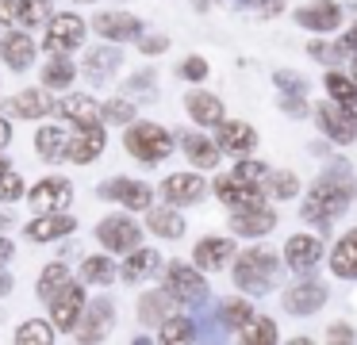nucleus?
<instances>
[{"mask_svg": "<svg viewBox=\"0 0 357 345\" xmlns=\"http://www.w3.org/2000/svg\"><path fill=\"white\" fill-rule=\"evenodd\" d=\"M354 192H357V184H354V176H349V169L346 165H331L315 184H311L307 199H303V219L319 222V227L331 222V219H338V215L349 207Z\"/></svg>", "mask_w": 357, "mask_h": 345, "instance_id": "f257e3e1", "label": "nucleus"}, {"mask_svg": "<svg viewBox=\"0 0 357 345\" xmlns=\"http://www.w3.org/2000/svg\"><path fill=\"white\" fill-rule=\"evenodd\" d=\"M273 276H277V257L269 250H246L234 261V284L250 296H265L273 288Z\"/></svg>", "mask_w": 357, "mask_h": 345, "instance_id": "f03ea898", "label": "nucleus"}, {"mask_svg": "<svg viewBox=\"0 0 357 345\" xmlns=\"http://www.w3.org/2000/svg\"><path fill=\"white\" fill-rule=\"evenodd\" d=\"M123 146H127V153L139 158V161H165L173 150V138L165 135L158 123H135V127L127 130Z\"/></svg>", "mask_w": 357, "mask_h": 345, "instance_id": "7ed1b4c3", "label": "nucleus"}, {"mask_svg": "<svg viewBox=\"0 0 357 345\" xmlns=\"http://www.w3.org/2000/svg\"><path fill=\"white\" fill-rule=\"evenodd\" d=\"M196 268L200 265H185V261H173L165 268V291H169V299H177V303H204L208 284H204V276Z\"/></svg>", "mask_w": 357, "mask_h": 345, "instance_id": "20e7f679", "label": "nucleus"}, {"mask_svg": "<svg viewBox=\"0 0 357 345\" xmlns=\"http://www.w3.org/2000/svg\"><path fill=\"white\" fill-rule=\"evenodd\" d=\"M96 238H100L104 250L131 253V250H139L142 230L135 227V219H127V215H108V219H104L100 227H96Z\"/></svg>", "mask_w": 357, "mask_h": 345, "instance_id": "39448f33", "label": "nucleus"}, {"mask_svg": "<svg viewBox=\"0 0 357 345\" xmlns=\"http://www.w3.org/2000/svg\"><path fill=\"white\" fill-rule=\"evenodd\" d=\"M81 314H85V288L81 284H66L54 299H50V322L58 330H77Z\"/></svg>", "mask_w": 357, "mask_h": 345, "instance_id": "423d86ee", "label": "nucleus"}, {"mask_svg": "<svg viewBox=\"0 0 357 345\" xmlns=\"http://www.w3.org/2000/svg\"><path fill=\"white\" fill-rule=\"evenodd\" d=\"M81 38H85V20L81 15H54L47 27V50L66 54L73 46H81Z\"/></svg>", "mask_w": 357, "mask_h": 345, "instance_id": "0eeeda50", "label": "nucleus"}, {"mask_svg": "<svg viewBox=\"0 0 357 345\" xmlns=\"http://www.w3.org/2000/svg\"><path fill=\"white\" fill-rule=\"evenodd\" d=\"M231 227L238 230L242 238H261V234H269V230L277 227V215H273V207H265V204L234 207V215H231Z\"/></svg>", "mask_w": 357, "mask_h": 345, "instance_id": "6e6552de", "label": "nucleus"}, {"mask_svg": "<svg viewBox=\"0 0 357 345\" xmlns=\"http://www.w3.org/2000/svg\"><path fill=\"white\" fill-rule=\"evenodd\" d=\"M104 199H116L123 207H135V211H150V188L142 181H127V176H116V181L100 184Z\"/></svg>", "mask_w": 357, "mask_h": 345, "instance_id": "1a4fd4ad", "label": "nucleus"}, {"mask_svg": "<svg viewBox=\"0 0 357 345\" xmlns=\"http://www.w3.org/2000/svg\"><path fill=\"white\" fill-rule=\"evenodd\" d=\"M93 27L100 31V38L108 43H127V38H142V23L127 12H100L93 20Z\"/></svg>", "mask_w": 357, "mask_h": 345, "instance_id": "9d476101", "label": "nucleus"}, {"mask_svg": "<svg viewBox=\"0 0 357 345\" xmlns=\"http://www.w3.org/2000/svg\"><path fill=\"white\" fill-rule=\"evenodd\" d=\"M296 23L307 31H334L342 23V8L334 0H311V4L296 8Z\"/></svg>", "mask_w": 357, "mask_h": 345, "instance_id": "9b49d317", "label": "nucleus"}, {"mask_svg": "<svg viewBox=\"0 0 357 345\" xmlns=\"http://www.w3.org/2000/svg\"><path fill=\"white\" fill-rule=\"evenodd\" d=\"M215 196L223 199L231 211H234V207L261 204V188L250 184V181H242V176H234V173H227V176H219V181H215Z\"/></svg>", "mask_w": 357, "mask_h": 345, "instance_id": "f8f14e48", "label": "nucleus"}, {"mask_svg": "<svg viewBox=\"0 0 357 345\" xmlns=\"http://www.w3.org/2000/svg\"><path fill=\"white\" fill-rule=\"evenodd\" d=\"M284 257H288V268H296V273H311V268L319 265V257H323V242H319L315 234H296V238H288Z\"/></svg>", "mask_w": 357, "mask_h": 345, "instance_id": "ddd939ff", "label": "nucleus"}, {"mask_svg": "<svg viewBox=\"0 0 357 345\" xmlns=\"http://www.w3.org/2000/svg\"><path fill=\"white\" fill-rule=\"evenodd\" d=\"M323 303H326V288L315 280H303V284H296V288L284 291V311L288 314H315Z\"/></svg>", "mask_w": 357, "mask_h": 345, "instance_id": "4468645a", "label": "nucleus"}, {"mask_svg": "<svg viewBox=\"0 0 357 345\" xmlns=\"http://www.w3.org/2000/svg\"><path fill=\"white\" fill-rule=\"evenodd\" d=\"M119 61H123V50H119V46H93V50L85 54V77L96 84H104V81L116 77Z\"/></svg>", "mask_w": 357, "mask_h": 345, "instance_id": "2eb2a0df", "label": "nucleus"}, {"mask_svg": "<svg viewBox=\"0 0 357 345\" xmlns=\"http://www.w3.org/2000/svg\"><path fill=\"white\" fill-rule=\"evenodd\" d=\"M112 319H116V307H112V299H96V303L89 307L85 314H81L77 337H81V342H100V337L108 334Z\"/></svg>", "mask_w": 357, "mask_h": 345, "instance_id": "dca6fc26", "label": "nucleus"}, {"mask_svg": "<svg viewBox=\"0 0 357 345\" xmlns=\"http://www.w3.org/2000/svg\"><path fill=\"white\" fill-rule=\"evenodd\" d=\"M70 199H73V188H70V181H62V176H50V181L35 184V192H31L35 211H62Z\"/></svg>", "mask_w": 357, "mask_h": 345, "instance_id": "f3484780", "label": "nucleus"}, {"mask_svg": "<svg viewBox=\"0 0 357 345\" xmlns=\"http://www.w3.org/2000/svg\"><path fill=\"white\" fill-rule=\"evenodd\" d=\"M319 127L326 130V138H334V142H354L357 138V119L346 112L342 104H334V107H319Z\"/></svg>", "mask_w": 357, "mask_h": 345, "instance_id": "a211bd4d", "label": "nucleus"}, {"mask_svg": "<svg viewBox=\"0 0 357 345\" xmlns=\"http://www.w3.org/2000/svg\"><path fill=\"white\" fill-rule=\"evenodd\" d=\"M162 192H165V199H169V204L185 207V204H196V199L208 192V184H204L196 173H173V176H165Z\"/></svg>", "mask_w": 357, "mask_h": 345, "instance_id": "6ab92c4d", "label": "nucleus"}, {"mask_svg": "<svg viewBox=\"0 0 357 345\" xmlns=\"http://www.w3.org/2000/svg\"><path fill=\"white\" fill-rule=\"evenodd\" d=\"M70 230H77L73 215H66V211H43L39 219L27 227V238H31V242H54V238H66Z\"/></svg>", "mask_w": 357, "mask_h": 345, "instance_id": "aec40b11", "label": "nucleus"}, {"mask_svg": "<svg viewBox=\"0 0 357 345\" xmlns=\"http://www.w3.org/2000/svg\"><path fill=\"white\" fill-rule=\"evenodd\" d=\"M219 146H223L227 153H250L257 146V130L250 127V123H238V119H223L219 123Z\"/></svg>", "mask_w": 357, "mask_h": 345, "instance_id": "412c9836", "label": "nucleus"}, {"mask_svg": "<svg viewBox=\"0 0 357 345\" xmlns=\"http://www.w3.org/2000/svg\"><path fill=\"white\" fill-rule=\"evenodd\" d=\"M181 150H185V158L192 161L196 169H215L223 146L211 142V138H204V135H196V130H185V135H181Z\"/></svg>", "mask_w": 357, "mask_h": 345, "instance_id": "4be33fe9", "label": "nucleus"}, {"mask_svg": "<svg viewBox=\"0 0 357 345\" xmlns=\"http://www.w3.org/2000/svg\"><path fill=\"white\" fill-rule=\"evenodd\" d=\"M0 58L8 69H27L35 61V43L24 35V31H8L4 43H0Z\"/></svg>", "mask_w": 357, "mask_h": 345, "instance_id": "5701e85b", "label": "nucleus"}, {"mask_svg": "<svg viewBox=\"0 0 357 345\" xmlns=\"http://www.w3.org/2000/svg\"><path fill=\"white\" fill-rule=\"evenodd\" d=\"M234 257V245L231 238H204V242H196V265L208 268V273H215V268H227V261Z\"/></svg>", "mask_w": 357, "mask_h": 345, "instance_id": "b1692460", "label": "nucleus"}, {"mask_svg": "<svg viewBox=\"0 0 357 345\" xmlns=\"http://www.w3.org/2000/svg\"><path fill=\"white\" fill-rule=\"evenodd\" d=\"M58 112L70 123H77V127H100V119H104L100 104H96L93 96H66L62 104H58Z\"/></svg>", "mask_w": 357, "mask_h": 345, "instance_id": "393cba45", "label": "nucleus"}, {"mask_svg": "<svg viewBox=\"0 0 357 345\" xmlns=\"http://www.w3.org/2000/svg\"><path fill=\"white\" fill-rule=\"evenodd\" d=\"M4 107H8L16 119H43V115H47L54 104H50V96L43 89H27V92H16V96H12Z\"/></svg>", "mask_w": 357, "mask_h": 345, "instance_id": "a878e982", "label": "nucleus"}, {"mask_svg": "<svg viewBox=\"0 0 357 345\" xmlns=\"http://www.w3.org/2000/svg\"><path fill=\"white\" fill-rule=\"evenodd\" d=\"M185 107L200 127H219V123H223V104H219V96H211V92H188Z\"/></svg>", "mask_w": 357, "mask_h": 345, "instance_id": "bb28decb", "label": "nucleus"}, {"mask_svg": "<svg viewBox=\"0 0 357 345\" xmlns=\"http://www.w3.org/2000/svg\"><path fill=\"white\" fill-rule=\"evenodd\" d=\"M100 153H104V130L100 127H81V135L70 138V161H77V165L100 158Z\"/></svg>", "mask_w": 357, "mask_h": 345, "instance_id": "cd10ccee", "label": "nucleus"}, {"mask_svg": "<svg viewBox=\"0 0 357 345\" xmlns=\"http://www.w3.org/2000/svg\"><path fill=\"white\" fill-rule=\"evenodd\" d=\"M331 268H334V276H342V280H357V230H349V234L334 245Z\"/></svg>", "mask_w": 357, "mask_h": 345, "instance_id": "c85d7f7f", "label": "nucleus"}, {"mask_svg": "<svg viewBox=\"0 0 357 345\" xmlns=\"http://www.w3.org/2000/svg\"><path fill=\"white\" fill-rule=\"evenodd\" d=\"M35 150L47 161H62V158H70V135L62 127H43L35 135Z\"/></svg>", "mask_w": 357, "mask_h": 345, "instance_id": "c756f323", "label": "nucleus"}, {"mask_svg": "<svg viewBox=\"0 0 357 345\" xmlns=\"http://www.w3.org/2000/svg\"><path fill=\"white\" fill-rule=\"evenodd\" d=\"M146 227L154 230V234H162V238H181V234H185V219H181L177 204H173V207H150V211H146Z\"/></svg>", "mask_w": 357, "mask_h": 345, "instance_id": "7c9ffc66", "label": "nucleus"}, {"mask_svg": "<svg viewBox=\"0 0 357 345\" xmlns=\"http://www.w3.org/2000/svg\"><path fill=\"white\" fill-rule=\"evenodd\" d=\"M326 92L334 96V104H342L357 119V81H349L346 73H338V69H334V73H326Z\"/></svg>", "mask_w": 357, "mask_h": 345, "instance_id": "2f4dec72", "label": "nucleus"}, {"mask_svg": "<svg viewBox=\"0 0 357 345\" xmlns=\"http://www.w3.org/2000/svg\"><path fill=\"white\" fill-rule=\"evenodd\" d=\"M158 268H162V257H158L154 250H131V257H127L123 265V280H146V276H154Z\"/></svg>", "mask_w": 357, "mask_h": 345, "instance_id": "473e14b6", "label": "nucleus"}, {"mask_svg": "<svg viewBox=\"0 0 357 345\" xmlns=\"http://www.w3.org/2000/svg\"><path fill=\"white\" fill-rule=\"evenodd\" d=\"M73 61L62 58V54H54V61H47L43 66V89H70L73 84Z\"/></svg>", "mask_w": 357, "mask_h": 345, "instance_id": "72a5a7b5", "label": "nucleus"}, {"mask_svg": "<svg viewBox=\"0 0 357 345\" xmlns=\"http://www.w3.org/2000/svg\"><path fill=\"white\" fill-rule=\"evenodd\" d=\"M66 284H70V268H66L62 261H54V265L43 268V276H39V296L43 299H54Z\"/></svg>", "mask_w": 357, "mask_h": 345, "instance_id": "f704fd0d", "label": "nucleus"}, {"mask_svg": "<svg viewBox=\"0 0 357 345\" xmlns=\"http://www.w3.org/2000/svg\"><path fill=\"white\" fill-rule=\"evenodd\" d=\"M192 337H200V330L185 314H173V319L162 322V342H192Z\"/></svg>", "mask_w": 357, "mask_h": 345, "instance_id": "c9c22d12", "label": "nucleus"}, {"mask_svg": "<svg viewBox=\"0 0 357 345\" xmlns=\"http://www.w3.org/2000/svg\"><path fill=\"white\" fill-rule=\"evenodd\" d=\"M242 342L246 345H273L277 342V326H273V319H250L246 326H242Z\"/></svg>", "mask_w": 357, "mask_h": 345, "instance_id": "e433bc0d", "label": "nucleus"}, {"mask_svg": "<svg viewBox=\"0 0 357 345\" xmlns=\"http://www.w3.org/2000/svg\"><path fill=\"white\" fill-rule=\"evenodd\" d=\"M81 280L85 284H112L116 280V265H112L108 257H89L85 265H81Z\"/></svg>", "mask_w": 357, "mask_h": 345, "instance_id": "4c0bfd02", "label": "nucleus"}, {"mask_svg": "<svg viewBox=\"0 0 357 345\" xmlns=\"http://www.w3.org/2000/svg\"><path fill=\"white\" fill-rule=\"evenodd\" d=\"M50 15V0H16V20L24 27H39Z\"/></svg>", "mask_w": 357, "mask_h": 345, "instance_id": "58836bf2", "label": "nucleus"}, {"mask_svg": "<svg viewBox=\"0 0 357 345\" xmlns=\"http://www.w3.org/2000/svg\"><path fill=\"white\" fill-rule=\"evenodd\" d=\"M165 296H169V291H146V296L139 299V314H142V322H150V326L165 322Z\"/></svg>", "mask_w": 357, "mask_h": 345, "instance_id": "ea45409f", "label": "nucleus"}, {"mask_svg": "<svg viewBox=\"0 0 357 345\" xmlns=\"http://www.w3.org/2000/svg\"><path fill=\"white\" fill-rule=\"evenodd\" d=\"M223 330H242L250 319H254V307L246 303V299H231V303H223Z\"/></svg>", "mask_w": 357, "mask_h": 345, "instance_id": "a19ab883", "label": "nucleus"}, {"mask_svg": "<svg viewBox=\"0 0 357 345\" xmlns=\"http://www.w3.org/2000/svg\"><path fill=\"white\" fill-rule=\"evenodd\" d=\"M16 342L20 345H50L54 342V330H50L47 322H24V326L16 330Z\"/></svg>", "mask_w": 357, "mask_h": 345, "instance_id": "79ce46f5", "label": "nucleus"}, {"mask_svg": "<svg viewBox=\"0 0 357 345\" xmlns=\"http://www.w3.org/2000/svg\"><path fill=\"white\" fill-rule=\"evenodd\" d=\"M269 192L277 199H292L296 192H300V181H296L292 173H269Z\"/></svg>", "mask_w": 357, "mask_h": 345, "instance_id": "37998d69", "label": "nucleus"}, {"mask_svg": "<svg viewBox=\"0 0 357 345\" xmlns=\"http://www.w3.org/2000/svg\"><path fill=\"white\" fill-rule=\"evenodd\" d=\"M24 196V181H20V173H12V169H0V204H12V199Z\"/></svg>", "mask_w": 357, "mask_h": 345, "instance_id": "c03bdc74", "label": "nucleus"}, {"mask_svg": "<svg viewBox=\"0 0 357 345\" xmlns=\"http://www.w3.org/2000/svg\"><path fill=\"white\" fill-rule=\"evenodd\" d=\"M307 54H311L315 61H331V66H334V61L346 54V43L334 46V43H323V38H315V43H307Z\"/></svg>", "mask_w": 357, "mask_h": 345, "instance_id": "a18cd8bd", "label": "nucleus"}, {"mask_svg": "<svg viewBox=\"0 0 357 345\" xmlns=\"http://www.w3.org/2000/svg\"><path fill=\"white\" fill-rule=\"evenodd\" d=\"M100 112H104V123H131L135 119V107L127 100H108Z\"/></svg>", "mask_w": 357, "mask_h": 345, "instance_id": "49530a36", "label": "nucleus"}, {"mask_svg": "<svg viewBox=\"0 0 357 345\" xmlns=\"http://www.w3.org/2000/svg\"><path fill=\"white\" fill-rule=\"evenodd\" d=\"M234 176H242V181H250V184H261V181H269V165H261V161H242L238 169H231Z\"/></svg>", "mask_w": 357, "mask_h": 345, "instance_id": "de8ad7c7", "label": "nucleus"}, {"mask_svg": "<svg viewBox=\"0 0 357 345\" xmlns=\"http://www.w3.org/2000/svg\"><path fill=\"white\" fill-rule=\"evenodd\" d=\"M177 73L185 77V81L200 84L204 77H208V61H204V58H196V54H192V58H185V61H181V69H177Z\"/></svg>", "mask_w": 357, "mask_h": 345, "instance_id": "09e8293b", "label": "nucleus"}, {"mask_svg": "<svg viewBox=\"0 0 357 345\" xmlns=\"http://www.w3.org/2000/svg\"><path fill=\"white\" fill-rule=\"evenodd\" d=\"M280 112L292 115V119H303V115H307V100H303L300 92H284V104H280Z\"/></svg>", "mask_w": 357, "mask_h": 345, "instance_id": "8fccbe9b", "label": "nucleus"}, {"mask_svg": "<svg viewBox=\"0 0 357 345\" xmlns=\"http://www.w3.org/2000/svg\"><path fill=\"white\" fill-rule=\"evenodd\" d=\"M273 81H277L284 92H303V77H300V73H288V69H280Z\"/></svg>", "mask_w": 357, "mask_h": 345, "instance_id": "3c124183", "label": "nucleus"}, {"mask_svg": "<svg viewBox=\"0 0 357 345\" xmlns=\"http://www.w3.org/2000/svg\"><path fill=\"white\" fill-rule=\"evenodd\" d=\"M165 46H169V38H165V35H146L139 50H142V54H162Z\"/></svg>", "mask_w": 357, "mask_h": 345, "instance_id": "603ef678", "label": "nucleus"}, {"mask_svg": "<svg viewBox=\"0 0 357 345\" xmlns=\"http://www.w3.org/2000/svg\"><path fill=\"white\" fill-rule=\"evenodd\" d=\"M154 77H158V73H150V69H146V73H135L131 81H127V89H131V92H135V89H139V92H150V89H154Z\"/></svg>", "mask_w": 357, "mask_h": 345, "instance_id": "864d4df0", "label": "nucleus"}, {"mask_svg": "<svg viewBox=\"0 0 357 345\" xmlns=\"http://www.w3.org/2000/svg\"><path fill=\"white\" fill-rule=\"evenodd\" d=\"M8 20H16V4L12 0H0V23H8Z\"/></svg>", "mask_w": 357, "mask_h": 345, "instance_id": "5fc2aeb1", "label": "nucleus"}, {"mask_svg": "<svg viewBox=\"0 0 357 345\" xmlns=\"http://www.w3.org/2000/svg\"><path fill=\"white\" fill-rule=\"evenodd\" d=\"M346 337H354L349 326H331V342H346Z\"/></svg>", "mask_w": 357, "mask_h": 345, "instance_id": "6e6d98bb", "label": "nucleus"}, {"mask_svg": "<svg viewBox=\"0 0 357 345\" xmlns=\"http://www.w3.org/2000/svg\"><path fill=\"white\" fill-rule=\"evenodd\" d=\"M4 261H12V242L8 238H0V265H4Z\"/></svg>", "mask_w": 357, "mask_h": 345, "instance_id": "4d7b16f0", "label": "nucleus"}, {"mask_svg": "<svg viewBox=\"0 0 357 345\" xmlns=\"http://www.w3.org/2000/svg\"><path fill=\"white\" fill-rule=\"evenodd\" d=\"M8 138H12V127L8 119H0V146H8Z\"/></svg>", "mask_w": 357, "mask_h": 345, "instance_id": "13d9d810", "label": "nucleus"}, {"mask_svg": "<svg viewBox=\"0 0 357 345\" xmlns=\"http://www.w3.org/2000/svg\"><path fill=\"white\" fill-rule=\"evenodd\" d=\"M346 50H357V23L346 31Z\"/></svg>", "mask_w": 357, "mask_h": 345, "instance_id": "bf43d9fd", "label": "nucleus"}, {"mask_svg": "<svg viewBox=\"0 0 357 345\" xmlns=\"http://www.w3.org/2000/svg\"><path fill=\"white\" fill-rule=\"evenodd\" d=\"M8 291H12V276L0 273V296H8Z\"/></svg>", "mask_w": 357, "mask_h": 345, "instance_id": "052dcab7", "label": "nucleus"}, {"mask_svg": "<svg viewBox=\"0 0 357 345\" xmlns=\"http://www.w3.org/2000/svg\"><path fill=\"white\" fill-rule=\"evenodd\" d=\"M192 8H200V12H204V8H208V0H192Z\"/></svg>", "mask_w": 357, "mask_h": 345, "instance_id": "680f3d73", "label": "nucleus"}, {"mask_svg": "<svg viewBox=\"0 0 357 345\" xmlns=\"http://www.w3.org/2000/svg\"><path fill=\"white\" fill-rule=\"evenodd\" d=\"M354 81H357V58H354Z\"/></svg>", "mask_w": 357, "mask_h": 345, "instance_id": "e2e57ef3", "label": "nucleus"}, {"mask_svg": "<svg viewBox=\"0 0 357 345\" xmlns=\"http://www.w3.org/2000/svg\"><path fill=\"white\" fill-rule=\"evenodd\" d=\"M0 169H8V165H4V161H0Z\"/></svg>", "mask_w": 357, "mask_h": 345, "instance_id": "0e129e2a", "label": "nucleus"}, {"mask_svg": "<svg viewBox=\"0 0 357 345\" xmlns=\"http://www.w3.org/2000/svg\"><path fill=\"white\" fill-rule=\"evenodd\" d=\"M85 4H89V0H85Z\"/></svg>", "mask_w": 357, "mask_h": 345, "instance_id": "69168bd1", "label": "nucleus"}]
</instances>
